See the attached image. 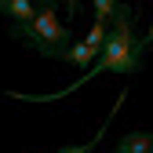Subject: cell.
I'll list each match as a JSON object with an SVG mask.
<instances>
[{
	"instance_id": "obj_1",
	"label": "cell",
	"mask_w": 153,
	"mask_h": 153,
	"mask_svg": "<svg viewBox=\"0 0 153 153\" xmlns=\"http://www.w3.org/2000/svg\"><path fill=\"white\" fill-rule=\"evenodd\" d=\"M142 55H146L142 40H135V33H131V7H117V15L109 18V33H106V44H102L99 62H95L76 84H69L59 95H69L76 88H84L99 73H139L142 69Z\"/></svg>"
},
{
	"instance_id": "obj_2",
	"label": "cell",
	"mask_w": 153,
	"mask_h": 153,
	"mask_svg": "<svg viewBox=\"0 0 153 153\" xmlns=\"http://www.w3.org/2000/svg\"><path fill=\"white\" fill-rule=\"evenodd\" d=\"M11 36L22 40V44H29L36 55H44V59H62L66 48L73 44L69 40V26L59 22V7L55 4H40V11H36L33 22L11 26Z\"/></svg>"
},
{
	"instance_id": "obj_3",
	"label": "cell",
	"mask_w": 153,
	"mask_h": 153,
	"mask_svg": "<svg viewBox=\"0 0 153 153\" xmlns=\"http://www.w3.org/2000/svg\"><path fill=\"white\" fill-rule=\"evenodd\" d=\"M99 55H102V48H91V44L80 40V44H69L66 55H62L59 62H69V66H76V69H84V73H88L95 62H99Z\"/></svg>"
},
{
	"instance_id": "obj_4",
	"label": "cell",
	"mask_w": 153,
	"mask_h": 153,
	"mask_svg": "<svg viewBox=\"0 0 153 153\" xmlns=\"http://www.w3.org/2000/svg\"><path fill=\"white\" fill-rule=\"evenodd\" d=\"M117 153H153V131H131L113 142Z\"/></svg>"
},
{
	"instance_id": "obj_5",
	"label": "cell",
	"mask_w": 153,
	"mask_h": 153,
	"mask_svg": "<svg viewBox=\"0 0 153 153\" xmlns=\"http://www.w3.org/2000/svg\"><path fill=\"white\" fill-rule=\"evenodd\" d=\"M36 4H29V0H0V15H7V18H15V26H26V22H33L36 18Z\"/></svg>"
},
{
	"instance_id": "obj_6",
	"label": "cell",
	"mask_w": 153,
	"mask_h": 153,
	"mask_svg": "<svg viewBox=\"0 0 153 153\" xmlns=\"http://www.w3.org/2000/svg\"><path fill=\"white\" fill-rule=\"evenodd\" d=\"M59 153H95V142H84V146H73V149H59Z\"/></svg>"
},
{
	"instance_id": "obj_7",
	"label": "cell",
	"mask_w": 153,
	"mask_h": 153,
	"mask_svg": "<svg viewBox=\"0 0 153 153\" xmlns=\"http://www.w3.org/2000/svg\"><path fill=\"white\" fill-rule=\"evenodd\" d=\"M142 48H153V26H149V33H146V40H142Z\"/></svg>"
}]
</instances>
